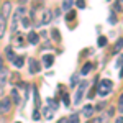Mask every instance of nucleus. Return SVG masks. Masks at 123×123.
<instances>
[{"label": "nucleus", "mask_w": 123, "mask_h": 123, "mask_svg": "<svg viewBox=\"0 0 123 123\" xmlns=\"http://www.w3.org/2000/svg\"><path fill=\"white\" fill-rule=\"evenodd\" d=\"M85 89H87V82L84 80V82H80V84H79V89H77L76 97H74V104L79 105V102L84 98V90H85Z\"/></svg>", "instance_id": "f03ea898"}, {"label": "nucleus", "mask_w": 123, "mask_h": 123, "mask_svg": "<svg viewBox=\"0 0 123 123\" xmlns=\"http://www.w3.org/2000/svg\"><path fill=\"white\" fill-rule=\"evenodd\" d=\"M12 97H13V102H15V104H18V102H20V97H18L17 89H13V90H12Z\"/></svg>", "instance_id": "412c9836"}, {"label": "nucleus", "mask_w": 123, "mask_h": 123, "mask_svg": "<svg viewBox=\"0 0 123 123\" xmlns=\"http://www.w3.org/2000/svg\"><path fill=\"white\" fill-rule=\"evenodd\" d=\"M21 23H23V26H25V28H26V26H30V25H31V21H30V18H28V17H26V15H25V17H23V20H21Z\"/></svg>", "instance_id": "5701e85b"}, {"label": "nucleus", "mask_w": 123, "mask_h": 123, "mask_svg": "<svg viewBox=\"0 0 123 123\" xmlns=\"http://www.w3.org/2000/svg\"><path fill=\"white\" fill-rule=\"evenodd\" d=\"M72 3H74V0H64L61 7H62V10H64V12H71V8H72Z\"/></svg>", "instance_id": "9d476101"}, {"label": "nucleus", "mask_w": 123, "mask_h": 123, "mask_svg": "<svg viewBox=\"0 0 123 123\" xmlns=\"http://www.w3.org/2000/svg\"><path fill=\"white\" fill-rule=\"evenodd\" d=\"M67 123H79V113H72L67 118Z\"/></svg>", "instance_id": "f3484780"}, {"label": "nucleus", "mask_w": 123, "mask_h": 123, "mask_svg": "<svg viewBox=\"0 0 123 123\" xmlns=\"http://www.w3.org/2000/svg\"><path fill=\"white\" fill-rule=\"evenodd\" d=\"M57 123H67V118H61V120H59Z\"/></svg>", "instance_id": "72a5a7b5"}, {"label": "nucleus", "mask_w": 123, "mask_h": 123, "mask_svg": "<svg viewBox=\"0 0 123 123\" xmlns=\"http://www.w3.org/2000/svg\"><path fill=\"white\" fill-rule=\"evenodd\" d=\"M13 64H15L17 67H21L23 64H25V59H23L21 56H17V57H15V61H13Z\"/></svg>", "instance_id": "dca6fc26"}, {"label": "nucleus", "mask_w": 123, "mask_h": 123, "mask_svg": "<svg viewBox=\"0 0 123 123\" xmlns=\"http://www.w3.org/2000/svg\"><path fill=\"white\" fill-rule=\"evenodd\" d=\"M92 67H94V66H92V62H85L84 67H82V71H80V74H82V76H87V74L92 71Z\"/></svg>", "instance_id": "9b49d317"}, {"label": "nucleus", "mask_w": 123, "mask_h": 123, "mask_svg": "<svg viewBox=\"0 0 123 123\" xmlns=\"http://www.w3.org/2000/svg\"><path fill=\"white\" fill-rule=\"evenodd\" d=\"M104 107H105V104H98V105H97V110H102Z\"/></svg>", "instance_id": "473e14b6"}, {"label": "nucleus", "mask_w": 123, "mask_h": 123, "mask_svg": "<svg viewBox=\"0 0 123 123\" xmlns=\"http://www.w3.org/2000/svg\"><path fill=\"white\" fill-rule=\"evenodd\" d=\"M38 118H39V112L35 110V112H33V120H38Z\"/></svg>", "instance_id": "c756f323"}, {"label": "nucleus", "mask_w": 123, "mask_h": 123, "mask_svg": "<svg viewBox=\"0 0 123 123\" xmlns=\"http://www.w3.org/2000/svg\"><path fill=\"white\" fill-rule=\"evenodd\" d=\"M108 21H110L112 25H115V23H117V15H115V12H112V13H110V18H108Z\"/></svg>", "instance_id": "b1692460"}, {"label": "nucleus", "mask_w": 123, "mask_h": 123, "mask_svg": "<svg viewBox=\"0 0 123 123\" xmlns=\"http://www.w3.org/2000/svg\"><path fill=\"white\" fill-rule=\"evenodd\" d=\"M89 123H104V118H94L92 122H89Z\"/></svg>", "instance_id": "c85d7f7f"}, {"label": "nucleus", "mask_w": 123, "mask_h": 123, "mask_svg": "<svg viewBox=\"0 0 123 123\" xmlns=\"http://www.w3.org/2000/svg\"><path fill=\"white\" fill-rule=\"evenodd\" d=\"M17 123H20V122H17Z\"/></svg>", "instance_id": "c9c22d12"}, {"label": "nucleus", "mask_w": 123, "mask_h": 123, "mask_svg": "<svg viewBox=\"0 0 123 123\" xmlns=\"http://www.w3.org/2000/svg\"><path fill=\"white\" fill-rule=\"evenodd\" d=\"M38 71H39V64H38V61L31 57V59H30V72H31V74H36Z\"/></svg>", "instance_id": "39448f33"}, {"label": "nucleus", "mask_w": 123, "mask_h": 123, "mask_svg": "<svg viewBox=\"0 0 123 123\" xmlns=\"http://www.w3.org/2000/svg\"><path fill=\"white\" fill-rule=\"evenodd\" d=\"M51 18H53V12L44 8L43 13H41V17H39V25H48V23L51 21Z\"/></svg>", "instance_id": "7ed1b4c3"}, {"label": "nucleus", "mask_w": 123, "mask_h": 123, "mask_svg": "<svg viewBox=\"0 0 123 123\" xmlns=\"http://www.w3.org/2000/svg\"><path fill=\"white\" fill-rule=\"evenodd\" d=\"M94 112H95V108L92 107V105H85V107H84V112H82V113H84V117H87V118H90Z\"/></svg>", "instance_id": "1a4fd4ad"}, {"label": "nucleus", "mask_w": 123, "mask_h": 123, "mask_svg": "<svg viewBox=\"0 0 123 123\" xmlns=\"http://www.w3.org/2000/svg\"><path fill=\"white\" fill-rule=\"evenodd\" d=\"M53 113H54V110H53L51 107H48V108H44V118H48V120H51V118H53Z\"/></svg>", "instance_id": "2eb2a0df"}, {"label": "nucleus", "mask_w": 123, "mask_h": 123, "mask_svg": "<svg viewBox=\"0 0 123 123\" xmlns=\"http://www.w3.org/2000/svg\"><path fill=\"white\" fill-rule=\"evenodd\" d=\"M115 123H123V118H118V120H117Z\"/></svg>", "instance_id": "f704fd0d"}, {"label": "nucleus", "mask_w": 123, "mask_h": 123, "mask_svg": "<svg viewBox=\"0 0 123 123\" xmlns=\"http://www.w3.org/2000/svg\"><path fill=\"white\" fill-rule=\"evenodd\" d=\"M62 104L66 105V107H67L69 104H71V100H69V95H67V94H64V95H62Z\"/></svg>", "instance_id": "a878e982"}, {"label": "nucleus", "mask_w": 123, "mask_h": 123, "mask_svg": "<svg viewBox=\"0 0 123 123\" xmlns=\"http://www.w3.org/2000/svg\"><path fill=\"white\" fill-rule=\"evenodd\" d=\"M0 74H3V59L0 57Z\"/></svg>", "instance_id": "7c9ffc66"}, {"label": "nucleus", "mask_w": 123, "mask_h": 123, "mask_svg": "<svg viewBox=\"0 0 123 123\" xmlns=\"http://www.w3.org/2000/svg\"><path fill=\"white\" fill-rule=\"evenodd\" d=\"M53 61H54V57L49 56V54L43 57V62H44V66H46V67H51V66H53Z\"/></svg>", "instance_id": "4468645a"}, {"label": "nucleus", "mask_w": 123, "mask_h": 123, "mask_svg": "<svg viewBox=\"0 0 123 123\" xmlns=\"http://www.w3.org/2000/svg\"><path fill=\"white\" fill-rule=\"evenodd\" d=\"M5 54H7V57H8L12 62H13V61H15V57H17V56H15V53H13V49H12L10 46L7 48V49H5Z\"/></svg>", "instance_id": "ddd939ff"}, {"label": "nucleus", "mask_w": 123, "mask_h": 123, "mask_svg": "<svg viewBox=\"0 0 123 123\" xmlns=\"http://www.w3.org/2000/svg\"><path fill=\"white\" fill-rule=\"evenodd\" d=\"M122 48H123V38H118V39H117V43H115V46H113V53L117 54Z\"/></svg>", "instance_id": "f8f14e48"}, {"label": "nucleus", "mask_w": 123, "mask_h": 123, "mask_svg": "<svg viewBox=\"0 0 123 123\" xmlns=\"http://www.w3.org/2000/svg\"><path fill=\"white\" fill-rule=\"evenodd\" d=\"M115 64H117V67H122L123 66V56H118V59H117Z\"/></svg>", "instance_id": "bb28decb"}, {"label": "nucleus", "mask_w": 123, "mask_h": 123, "mask_svg": "<svg viewBox=\"0 0 123 123\" xmlns=\"http://www.w3.org/2000/svg\"><path fill=\"white\" fill-rule=\"evenodd\" d=\"M107 43H108V41H107V38H105V36H98V39H97V44H98L100 48L107 46Z\"/></svg>", "instance_id": "6ab92c4d"}, {"label": "nucleus", "mask_w": 123, "mask_h": 123, "mask_svg": "<svg viewBox=\"0 0 123 123\" xmlns=\"http://www.w3.org/2000/svg\"><path fill=\"white\" fill-rule=\"evenodd\" d=\"M10 107H12V98L10 97H3L0 100V112L7 113V112H10Z\"/></svg>", "instance_id": "20e7f679"}, {"label": "nucleus", "mask_w": 123, "mask_h": 123, "mask_svg": "<svg viewBox=\"0 0 123 123\" xmlns=\"http://www.w3.org/2000/svg\"><path fill=\"white\" fill-rule=\"evenodd\" d=\"M10 10H12V3H10V2H5V3L2 5V13H0V15H3V17L7 18L10 15Z\"/></svg>", "instance_id": "0eeeda50"}, {"label": "nucleus", "mask_w": 123, "mask_h": 123, "mask_svg": "<svg viewBox=\"0 0 123 123\" xmlns=\"http://www.w3.org/2000/svg\"><path fill=\"white\" fill-rule=\"evenodd\" d=\"M77 77H79L77 74H76V76H72V80H71L72 84H71V85H76V82H77Z\"/></svg>", "instance_id": "2f4dec72"}, {"label": "nucleus", "mask_w": 123, "mask_h": 123, "mask_svg": "<svg viewBox=\"0 0 123 123\" xmlns=\"http://www.w3.org/2000/svg\"><path fill=\"white\" fill-rule=\"evenodd\" d=\"M38 41H39L38 33H35V31H30V33H28V43H30V44H36Z\"/></svg>", "instance_id": "6e6552de"}, {"label": "nucleus", "mask_w": 123, "mask_h": 123, "mask_svg": "<svg viewBox=\"0 0 123 123\" xmlns=\"http://www.w3.org/2000/svg\"><path fill=\"white\" fill-rule=\"evenodd\" d=\"M51 36H53V39H54L56 43L61 41V35H59V31H57V30H53V31H51Z\"/></svg>", "instance_id": "a211bd4d"}, {"label": "nucleus", "mask_w": 123, "mask_h": 123, "mask_svg": "<svg viewBox=\"0 0 123 123\" xmlns=\"http://www.w3.org/2000/svg\"><path fill=\"white\" fill-rule=\"evenodd\" d=\"M5 84H7V76L5 74H0V90L5 87Z\"/></svg>", "instance_id": "aec40b11"}, {"label": "nucleus", "mask_w": 123, "mask_h": 123, "mask_svg": "<svg viewBox=\"0 0 123 123\" xmlns=\"http://www.w3.org/2000/svg\"><path fill=\"white\" fill-rule=\"evenodd\" d=\"M5 30H7V18L3 15H0V38H3Z\"/></svg>", "instance_id": "423d86ee"}, {"label": "nucleus", "mask_w": 123, "mask_h": 123, "mask_svg": "<svg viewBox=\"0 0 123 123\" xmlns=\"http://www.w3.org/2000/svg\"><path fill=\"white\" fill-rule=\"evenodd\" d=\"M74 18H76V13H74V12H67V17H66L67 21H72Z\"/></svg>", "instance_id": "393cba45"}, {"label": "nucleus", "mask_w": 123, "mask_h": 123, "mask_svg": "<svg viewBox=\"0 0 123 123\" xmlns=\"http://www.w3.org/2000/svg\"><path fill=\"white\" fill-rule=\"evenodd\" d=\"M118 112L123 113V94L120 95V100H118Z\"/></svg>", "instance_id": "4be33fe9"}, {"label": "nucleus", "mask_w": 123, "mask_h": 123, "mask_svg": "<svg viewBox=\"0 0 123 123\" xmlns=\"http://www.w3.org/2000/svg\"><path fill=\"white\" fill-rule=\"evenodd\" d=\"M77 7H79V8H85V2L84 0H79V2H77Z\"/></svg>", "instance_id": "cd10ccee"}, {"label": "nucleus", "mask_w": 123, "mask_h": 123, "mask_svg": "<svg viewBox=\"0 0 123 123\" xmlns=\"http://www.w3.org/2000/svg\"><path fill=\"white\" fill-rule=\"evenodd\" d=\"M112 89H113V84H112V80H102L100 84H98V95L100 97H107V95L112 92Z\"/></svg>", "instance_id": "f257e3e1"}]
</instances>
